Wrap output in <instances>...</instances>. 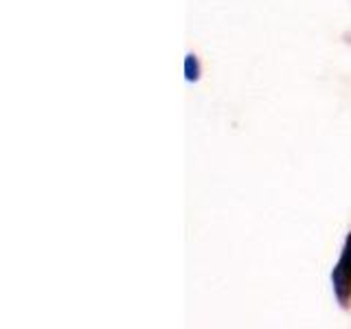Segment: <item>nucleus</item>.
<instances>
[{
  "mask_svg": "<svg viewBox=\"0 0 351 329\" xmlns=\"http://www.w3.org/2000/svg\"><path fill=\"white\" fill-rule=\"evenodd\" d=\"M184 80L186 82H197L200 80V64H197L195 55H186L184 58Z\"/></svg>",
  "mask_w": 351,
  "mask_h": 329,
  "instance_id": "2",
  "label": "nucleus"
},
{
  "mask_svg": "<svg viewBox=\"0 0 351 329\" xmlns=\"http://www.w3.org/2000/svg\"><path fill=\"white\" fill-rule=\"evenodd\" d=\"M332 288L340 305H349L351 301V233L345 239L343 252H340L338 263L332 270Z\"/></svg>",
  "mask_w": 351,
  "mask_h": 329,
  "instance_id": "1",
  "label": "nucleus"
}]
</instances>
